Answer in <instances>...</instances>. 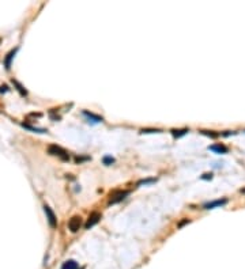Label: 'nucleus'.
<instances>
[{"instance_id": "f257e3e1", "label": "nucleus", "mask_w": 245, "mask_h": 269, "mask_svg": "<svg viewBox=\"0 0 245 269\" xmlns=\"http://www.w3.org/2000/svg\"><path fill=\"white\" fill-rule=\"evenodd\" d=\"M48 152L51 155H54V156H59L61 160H70V154L65 151L64 148L56 146V144H52V146L48 147Z\"/></svg>"}, {"instance_id": "f03ea898", "label": "nucleus", "mask_w": 245, "mask_h": 269, "mask_svg": "<svg viewBox=\"0 0 245 269\" xmlns=\"http://www.w3.org/2000/svg\"><path fill=\"white\" fill-rule=\"evenodd\" d=\"M129 194V190H119V192H114L110 194V200H109V205L112 204H117L120 201H122Z\"/></svg>"}, {"instance_id": "7ed1b4c3", "label": "nucleus", "mask_w": 245, "mask_h": 269, "mask_svg": "<svg viewBox=\"0 0 245 269\" xmlns=\"http://www.w3.org/2000/svg\"><path fill=\"white\" fill-rule=\"evenodd\" d=\"M44 212H45V215H46V219H48V222H49V226H51L52 228H56L57 227V219H56L54 212L51 209V207L44 205Z\"/></svg>"}, {"instance_id": "20e7f679", "label": "nucleus", "mask_w": 245, "mask_h": 269, "mask_svg": "<svg viewBox=\"0 0 245 269\" xmlns=\"http://www.w3.org/2000/svg\"><path fill=\"white\" fill-rule=\"evenodd\" d=\"M227 204V198H219V200H214L210 201V203H206L203 205L204 209H215V208H220V207L226 205Z\"/></svg>"}, {"instance_id": "39448f33", "label": "nucleus", "mask_w": 245, "mask_h": 269, "mask_svg": "<svg viewBox=\"0 0 245 269\" xmlns=\"http://www.w3.org/2000/svg\"><path fill=\"white\" fill-rule=\"evenodd\" d=\"M101 220V213H98V212H94V213H91L89 216V219H87L86 224H84V228L86 230H89V228H91L93 226H95L98 222Z\"/></svg>"}, {"instance_id": "423d86ee", "label": "nucleus", "mask_w": 245, "mask_h": 269, "mask_svg": "<svg viewBox=\"0 0 245 269\" xmlns=\"http://www.w3.org/2000/svg\"><path fill=\"white\" fill-rule=\"evenodd\" d=\"M82 226V220L79 216H72L70 219V222H68V228H70L72 232H76V231L80 228Z\"/></svg>"}, {"instance_id": "0eeeda50", "label": "nucleus", "mask_w": 245, "mask_h": 269, "mask_svg": "<svg viewBox=\"0 0 245 269\" xmlns=\"http://www.w3.org/2000/svg\"><path fill=\"white\" fill-rule=\"evenodd\" d=\"M82 114H83V116L86 117L87 120H89V122L91 121V122H94V124H98V122H102V121H103L102 117H101V116H97V114L91 113V111L83 110V111H82Z\"/></svg>"}, {"instance_id": "6e6552de", "label": "nucleus", "mask_w": 245, "mask_h": 269, "mask_svg": "<svg viewBox=\"0 0 245 269\" xmlns=\"http://www.w3.org/2000/svg\"><path fill=\"white\" fill-rule=\"evenodd\" d=\"M18 49H19V48L11 49V50L8 52L7 54H5V57H4V67H5V69H10V68H11V61H12V59L15 57V54H16V52H18Z\"/></svg>"}, {"instance_id": "1a4fd4ad", "label": "nucleus", "mask_w": 245, "mask_h": 269, "mask_svg": "<svg viewBox=\"0 0 245 269\" xmlns=\"http://www.w3.org/2000/svg\"><path fill=\"white\" fill-rule=\"evenodd\" d=\"M208 151H212L215 154H227V147H225L223 144H212L208 146Z\"/></svg>"}, {"instance_id": "9d476101", "label": "nucleus", "mask_w": 245, "mask_h": 269, "mask_svg": "<svg viewBox=\"0 0 245 269\" xmlns=\"http://www.w3.org/2000/svg\"><path fill=\"white\" fill-rule=\"evenodd\" d=\"M78 268H79L78 262H76V261H74V260L65 261V262L61 265V269H78Z\"/></svg>"}, {"instance_id": "9b49d317", "label": "nucleus", "mask_w": 245, "mask_h": 269, "mask_svg": "<svg viewBox=\"0 0 245 269\" xmlns=\"http://www.w3.org/2000/svg\"><path fill=\"white\" fill-rule=\"evenodd\" d=\"M22 126H23L24 129H29V130L35 132V133H46L48 132V130L44 129V128H37V126H33V125H29V124H22Z\"/></svg>"}, {"instance_id": "f8f14e48", "label": "nucleus", "mask_w": 245, "mask_h": 269, "mask_svg": "<svg viewBox=\"0 0 245 269\" xmlns=\"http://www.w3.org/2000/svg\"><path fill=\"white\" fill-rule=\"evenodd\" d=\"M189 132V129H187V128H184V129H172V135L174 136V137H181V136L187 135V133Z\"/></svg>"}, {"instance_id": "ddd939ff", "label": "nucleus", "mask_w": 245, "mask_h": 269, "mask_svg": "<svg viewBox=\"0 0 245 269\" xmlns=\"http://www.w3.org/2000/svg\"><path fill=\"white\" fill-rule=\"evenodd\" d=\"M12 83H14V86L16 87V90H18L19 92H21V95H22V97H26V95H27V91L23 88V86H22V84L19 83L18 80H15V79H12Z\"/></svg>"}, {"instance_id": "4468645a", "label": "nucleus", "mask_w": 245, "mask_h": 269, "mask_svg": "<svg viewBox=\"0 0 245 269\" xmlns=\"http://www.w3.org/2000/svg\"><path fill=\"white\" fill-rule=\"evenodd\" d=\"M157 179L155 178H147V179H140V181L138 182V185L140 186V185H147V184H152V182H155Z\"/></svg>"}, {"instance_id": "2eb2a0df", "label": "nucleus", "mask_w": 245, "mask_h": 269, "mask_svg": "<svg viewBox=\"0 0 245 269\" xmlns=\"http://www.w3.org/2000/svg\"><path fill=\"white\" fill-rule=\"evenodd\" d=\"M103 165H106V166H109V165H112V163H114V158H112V156H105L103 158Z\"/></svg>"}, {"instance_id": "dca6fc26", "label": "nucleus", "mask_w": 245, "mask_h": 269, "mask_svg": "<svg viewBox=\"0 0 245 269\" xmlns=\"http://www.w3.org/2000/svg\"><path fill=\"white\" fill-rule=\"evenodd\" d=\"M201 133H203V135H206V136H210V137H218V136H219V133H212L211 130H201Z\"/></svg>"}, {"instance_id": "f3484780", "label": "nucleus", "mask_w": 245, "mask_h": 269, "mask_svg": "<svg viewBox=\"0 0 245 269\" xmlns=\"http://www.w3.org/2000/svg\"><path fill=\"white\" fill-rule=\"evenodd\" d=\"M84 160H90V156H75V162L76 163L84 162Z\"/></svg>"}, {"instance_id": "a211bd4d", "label": "nucleus", "mask_w": 245, "mask_h": 269, "mask_svg": "<svg viewBox=\"0 0 245 269\" xmlns=\"http://www.w3.org/2000/svg\"><path fill=\"white\" fill-rule=\"evenodd\" d=\"M140 132L142 133H154V132L157 133V132H161V129H147L146 128V129H142Z\"/></svg>"}, {"instance_id": "6ab92c4d", "label": "nucleus", "mask_w": 245, "mask_h": 269, "mask_svg": "<svg viewBox=\"0 0 245 269\" xmlns=\"http://www.w3.org/2000/svg\"><path fill=\"white\" fill-rule=\"evenodd\" d=\"M212 178V173H206L201 175V179H211Z\"/></svg>"}, {"instance_id": "aec40b11", "label": "nucleus", "mask_w": 245, "mask_h": 269, "mask_svg": "<svg viewBox=\"0 0 245 269\" xmlns=\"http://www.w3.org/2000/svg\"><path fill=\"white\" fill-rule=\"evenodd\" d=\"M7 91H8V86H7V84L0 86V92H7Z\"/></svg>"}]
</instances>
